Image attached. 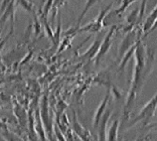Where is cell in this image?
Returning <instances> with one entry per match:
<instances>
[{"label":"cell","mask_w":157,"mask_h":141,"mask_svg":"<svg viewBox=\"0 0 157 141\" xmlns=\"http://www.w3.org/2000/svg\"><path fill=\"white\" fill-rule=\"evenodd\" d=\"M146 3H147V0H142L141 6H140V8H139V18H138V21H141L142 18H143V15H144L145 9H146Z\"/></svg>","instance_id":"obj_15"},{"label":"cell","mask_w":157,"mask_h":141,"mask_svg":"<svg viewBox=\"0 0 157 141\" xmlns=\"http://www.w3.org/2000/svg\"><path fill=\"white\" fill-rule=\"evenodd\" d=\"M156 108H157V93L153 96V98L142 108L141 111L139 112L137 118L133 121V124H135V123L140 120H144L145 123L149 121V119H151L154 116Z\"/></svg>","instance_id":"obj_2"},{"label":"cell","mask_w":157,"mask_h":141,"mask_svg":"<svg viewBox=\"0 0 157 141\" xmlns=\"http://www.w3.org/2000/svg\"><path fill=\"white\" fill-rule=\"evenodd\" d=\"M110 115H111V112L107 111L105 114H103L101 120L99 122V124L101 123L99 129V141H106V124L109 120Z\"/></svg>","instance_id":"obj_6"},{"label":"cell","mask_w":157,"mask_h":141,"mask_svg":"<svg viewBox=\"0 0 157 141\" xmlns=\"http://www.w3.org/2000/svg\"><path fill=\"white\" fill-rule=\"evenodd\" d=\"M109 96H110V91L108 90V94L106 95L104 100H103V102L98 107V109L95 113V116H94V126L95 127H97V126L99 125V122H100V120H101V118L103 116V113H104V111H105L107 102H108V100H109Z\"/></svg>","instance_id":"obj_8"},{"label":"cell","mask_w":157,"mask_h":141,"mask_svg":"<svg viewBox=\"0 0 157 141\" xmlns=\"http://www.w3.org/2000/svg\"><path fill=\"white\" fill-rule=\"evenodd\" d=\"M98 1H100V0H87V3H86V5H85V8L83 9V11H82L81 13V15L80 17H78V23H77V27L75 28L74 31H76L78 29V25L81 24V22L83 21V18L85 17V15L87 14V12L89 11V10L91 9V7L94 6L96 3H97Z\"/></svg>","instance_id":"obj_11"},{"label":"cell","mask_w":157,"mask_h":141,"mask_svg":"<svg viewBox=\"0 0 157 141\" xmlns=\"http://www.w3.org/2000/svg\"><path fill=\"white\" fill-rule=\"evenodd\" d=\"M116 26L114 25V26L111 27V29H110V31L107 33V35L105 37V38L103 39V41L101 43V46H100V49L98 53L96 55L95 57V60H96V64H98L100 60L102 59L103 57H104L107 53H108V50L110 49V48H111V45H112V37H113V34L114 32H115L116 30Z\"/></svg>","instance_id":"obj_3"},{"label":"cell","mask_w":157,"mask_h":141,"mask_svg":"<svg viewBox=\"0 0 157 141\" xmlns=\"http://www.w3.org/2000/svg\"><path fill=\"white\" fill-rule=\"evenodd\" d=\"M101 43H102V41H101V39H100V38H97V39H96L95 42L93 43V45L87 50V53H86L85 55H84V57H87L88 60L94 59V57H96V55H97L98 52H99L100 46H101Z\"/></svg>","instance_id":"obj_9"},{"label":"cell","mask_w":157,"mask_h":141,"mask_svg":"<svg viewBox=\"0 0 157 141\" xmlns=\"http://www.w3.org/2000/svg\"><path fill=\"white\" fill-rule=\"evenodd\" d=\"M134 55H135V67H134L133 79H132L131 88L129 90V94H128L127 97L126 106H125V109H126L127 113L129 112L130 108L133 105L137 93L141 89V86L146 79V76L152 70L153 61H154L153 53L150 52L149 49L145 50L144 46L141 43V39L137 42Z\"/></svg>","instance_id":"obj_1"},{"label":"cell","mask_w":157,"mask_h":141,"mask_svg":"<svg viewBox=\"0 0 157 141\" xmlns=\"http://www.w3.org/2000/svg\"><path fill=\"white\" fill-rule=\"evenodd\" d=\"M16 6H17V2L16 0H12L11 3L7 6V8L4 10V12L2 13L1 15V22L3 23L6 19L10 17L11 18V22L12 25L14 24V18H15V11H16Z\"/></svg>","instance_id":"obj_5"},{"label":"cell","mask_w":157,"mask_h":141,"mask_svg":"<svg viewBox=\"0 0 157 141\" xmlns=\"http://www.w3.org/2000/svg\"><path fill=\"white\" fill-rule=\"evenodd\" d=\"M12 0H2L1 2V5H0V13H3L4 12V10L7 8V6H8L10 3H11Z\"/></svg>","instance_id":"obj_16"},{"label":"cell","mask_w":157,"mask_h":141,"mask_svg":"<svg viewBox=\"0 0 157 141\" xmlns=\"http://www.w3.org/2000/svg\"><path fill=\"white\" fill-rule=\"evenodd\" d=\"M138 41H140L139 37H137V33L135 30H131L130 32H128L127 35L123 39L122 43H121L120 48H119V55L120 57H123L128 50H129L132 46L135 45L138 42Z\"/></svg>","instance_id":"obj_4"},{"label":"cell","mask_w":157,"mask_h":141,"mask_svg":"<svg viewBox=\"0 0 157 141\" xmlns=\"http://www.w3.org/2000/svg\"><path fill=\"white\" fill-rule=\"evenodd\" d=\"M134 1H136V0H122V3H121L120 7L118 9H116L113 14L114 15H120L121 13L125 12V10H126L128 7H129V5L132 4Z\"/></svg>","instance_id":"obj_13"},{"label":"cell","mask_w":157,"mask_h":141,"mask_svg":"<svg viewBox=\"0 0 157 141\" xmlns=\"http://www.w3.org/2000/svg\"><path fill=\"white\" fill-rule=\"evenodd\" d=\"M118 128H119V121L115 120L112 125L110 126L108 134L106 135L107 141H117V135H118Z\"/></svg>","instance_id":"obj_10"},{"label":"cell","mask_w":157,"mask_h":141,"mask_svg":"<svg viewBox=\"0 0 157 141\" xmlns=\"http://www.w3.org/2000/svg\"><path fill=\"white\" fill-rule=\"evenodd\" d=\"M138 18H139V7H136L133 11L128 14L126 20L130 26H133L135 23L138 22Z\"/></svg>","instance_id":"obj_12"},{"label":"cell","mask_w":157,"mask_h":141,"mask_svg":"<svg viewBox=\"0 0 157 141\" xmlns=\"http://www.w3.org/2000/svg\"><path fill=\"white\" fill-rule=\"evenodd\" d=\"M16 2L20 4L24 9L28 12H34L33 11V4L31 3L29 0H16Z\"/></svg>","instance_id":"obj_14"},{"label":"cell","mask_w":157,"mask_h":141,"mask_svg":"<svg viewBox=\"0 0 157 141\" xmlns=\"http://www.w3.org/2000/svg\"><path fill=\"white\" fill-rule=\"evenodd\" d=\"M157 19V6L155 7L154 9L152 10L151 13L149 14L147 19H146V21L144 22V25H143V31L145 32L144 37H146L147 35V33L149 31H150V29L152 28V26L154 25L155 21Z\"/></svg>","instance_id":"obj_7"}]
</instances>
